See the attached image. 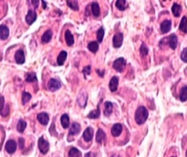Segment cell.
<instances>
[{
    "instance_id": "cell-45",
    "label": "cell",
    "mask_w": 187,
    "mask_h": 157,
    "mask_svg": "<svg viewBox=\"0 0 187 157\" xmlns=\"http://www.w3.org/2000/svg\"><path fill=\"white\" fill-rule=\"evenodd\" d=\"M111 157H120V155H113Z\"/></svg>"
},
{
    "instance_id": "cell-26",
    "label": "cell",
    "mask_w": 187,
    "mask_h": 157,
    "mask_svg": "<svg viewBox=\"0 0 187 157\" xmlns=\"http://www.w3.org/2000/svg\"><path fill=\"white\" fill-rule=\"evenodd\" d=\"M101 111L99 105L98 106V108L96 110H92L89 113L88 115V117L90 119H96L98 118L100 116Z\"/></svg>"
},
{
    "instance_id": "cell-19",
    "label": "cell",
    "mask_w": 187,
    "mask_h": 157,
    "mask_svg": "<svg viewBox=\"0 0 187 157\" xmlns=\"http://www.w3.org/2000/svg\"><path fill=\"white\" fill-rule=\"evenodd\" d=\"M171 10L175 17H179L182 10V8L180 5H178L177 3H174L171 8Z\"/></svg>"
},
{
    "instance_id": "cell-25",
    "label": "cell",
    "mask_w": 187,
    "mask_h": 157,
    "mask_svg": "<svg viewBox=\"0 0 187 157\" xmlns=\"http://www.w3.org/2000/svg\"><path fill=\"white\" fill-rule=\"evenodd\" d=\"M179 30L183 33H187V18L185 16H184L182 18L179 25Z\"/></svg>"
},
{
    "instance_id": "cell-17",
    "label": "cell",
    "mask_w": 187,
    "mask_h": 157,
    "mask_svg": "<svg viewBox=\"0 0 187 157\" xmlns=\"http://www.w3.org/2000/svg\"><path fill=\"white\" fill-rule=\"evenodd\" d=\"M65 38L66 43L68 47L72 46L75 42L74 37L72 34L71 33L70 31L67 30L66 31L65 33Z\"/></svg>"
},
{
    "instance_id": "cell-28",
    "label": "cell",
    "mask_w": 187,
    "mask_h": 157,
    "mask_svg": "<svg viewBox=\"0 0 187 157\" xmlns=\"http://www.w3.org/2000/svg\"><path fill=\"white\" fill-rule=\"evenodd\" d=\"M26 126H27L26 122L21 119L18 122V124L16 126V129L19 133H23L25 129H26Z\"/></svg>"
},
{
    "instance_id": "cell-3",
    "label": "cell",
    "mask_w": 187,
    "mask_h": 157,
    "mask_svg": "<svg viewBox=\"0 0 187 157\" xmlns=\"http://www.w3.org/2000/svg\"><path fill=\"white\" fill-rule=\"evenodd\" d=\"M38 146L41 153L43 155L47 154L49 151V143L42 136L40 138L38 141Z\"/></svg>"
},
{
    "instance_id": "cell-15",
    "label": "cell",
    "mask_w": 187,
    "mask_h": 157,
    "mask_svg": "<svg viewBox=\"0 0 187 157\" xmlns=\"http://www.w3.org/2000/svg\"><path fill=\"white\" fill-rule=\"evenodd\" d=\"M80 126L79 123L77 122L73 123L70 130H69V135H76L80 133Z\"/></svg>"
},
{
    "instance_id": "cell-34",
    "label": "cell",
    "mask_w": 187,
    "mask_h": 157,
    "mask_svg": "<svg viewBox=\"0 0 187 157\" xmlns=\"http://www.w3.org/2000/svg\"><path fill=\"white\" fill-rule=\"evenodd\" d=\"M27 82H34L37 80V76L35 73L31 72V73H28L26 74V79H25Z\"/></svg>"
},
{
    "instance_id": "cell-31",
    "label": "cell",
    "mask_w": 187,
    "mask_h": 157,
    "mask_svg": "<svg viewBox=\"0 0 187 157\" xmlns=\"http://www.w3.org/2000/svg\"><path fill=\"white\" fill-rule=\"evenodd\" d=\"M87 101V96H85V93H80V96L78 97V102L80 105L84 107L86 105Z\"/></svg>"
},
{
    "instance_id": "cell-5",
    "label": "cell",
    "mask_w": 187,
    "mask_h": 157,
    "mask_svg": "<svg viewBox=\"0 0 187 157\" xmlns=\"http://www.w3.org/2000/svg\"><path fill=\"white\" fill-rule=\"evenodd\" d=\"M48 87L51 92H55L60 89L61 87V82L58 79L52 78L49 80Z\"/></svg>"
},
{
    "instance_id": "cell-13",
    "label": "cell",
    "mask_w": 187,
    "mask_h": 157,
    "mask_svg": "<svg viewBox=\"0 0 187 157\" xmlns=\"http://www.w3.org/2000/svg\"><path fill=\"white\" fill-rule=\"evenodd\" d=\"M37 120L41 124L47 125L49 121V115L46 113H41L38 114Z\"/></svg>"
},
{
    "instance_id": "cell-8",
    "label": "cell",
    "mask_w": 187,
    "mask_h": 157,
    "mask_svg": "<svg viewBox=\"0 0 187 157\" xmlns=\"http://www.w3.org/2000/svg\"><path fill=\"white\" fill-rule=\"evenodd\" d=\"M172 23L171 20H165L160 24V30L163 33H168L171 30Z\"/></svg>"
},
{
    "instance_id": "cell-38",
    "label": "cell",
    "mask_w": 187,
    "mask_h": 157,
    "mask_svg": "<svg viewBox=\"0 0 187 157\" xmlns=\"http://www.w3.org/2000/svg\"><path fill=\"white\" fill-rule=\"evenodd\" d=\"M180 59L183 62L187 63V48L183 50L180 55Z\"/></svg>"
},
{
    "instance_id": "cell-18",
    "label": "cell",
    "mask_w": 187,
    "mask_h": 157,
    "mask_svg": "<svg viewBox=\"0 0 187 157\" xmlns=\"http://www.w3.org/2000/svg\"><path fill=\"white\" fill-rule=\"evenodd\" d=\"M67 57V53L65 51H62L59 54L57 58V64L59 66H63Z\"/></svg>"
},
{
    "instance_id": "cell-41",
    "label": "cell",
    "mask_w": 187,
    "mask_h": 157,
    "mask_svg": "<svg viewBox=\"0 0 187 157\" xmlns=\"http://www.w3.org/2000/svg\"><path fill=\"white\" fill-rule=\"evenodd\" d=\"M19 147L20 149H23L24 147V144H25V140L23 138H19Z\"/></svg>"
},
{
    "instance_id": "cell-24",
    "label": "cell",
    "mask_w": 187,
    "mask_h": 157,
    "mask_svg": "<svg viewBox=\"0 0 187 157\" xmlns=\"http://www.w3.org/2000/svg\"><path fill=\"white\" fill-rule=\"evenodd\" d=\"M91 10L93 14L95 17H98L100 15V8L99 5L97 2H93L91 3Z\"/></svg>"
},
{
    "instance_id": "cell-46",
    "label": "cell",
    "mask_w": 187,
    "mask_h": 157,
    "mask_svg": "<svg viewBox=\"0 0 187 157\" xmlns=\"http://www.w3.org/2000/svg\"><path fill=\"white\" fill-rule=\"evenodd\" d=\"M185 155H186V157H187V151H186V153H185Z\"/></svg>"
},
{
    "instance_id": "cell-16",
    "label": "cell",
    "mask_w": 187,
    "mask_h": 157,
    "mask_svg": "<svg viewBox=\"0 0 187 157\" xmlns=\"http://www.w3.org/2000/svg\"><path fill=\"white\" fill-rule=\"evenodd\" d=\"M9 29L7 26L4 25H0V39L2 40H5L9 36Z\"/></svg>"
},
{
    "instance_id": "cell-39",
    "label": "cell",
    "mask_w": 187,
    "mask_h": 157,
    "mask_svg": "<svg viewBox=\"0 0 187 157\" xmlns=\"http://www.w3.org/2000/svg\"><path fill=\"white\" fill-rule=\"evenodd\" d=\"M83 73L84 74L85 77H86L87 75H90V73H91V66H86L85 67H84L83 70Z\"/></svg>"
},
{
    "instance_id": "cell-40",
    "label": "cell",
    "mask_w": 187,
    "mask_h": 157,
    "mask_svg": "<svg viewBox=\"0 0 187 157\" xmlns=\"http://www.w3.org/2000/svg\"><path fill=\"white\" fill-rule=\"evenodd\" d=\"M5 104V98L3 96H0V112L2 111L4 108Z\"/></svg>"
},
{
    "instance_id": "cell-12",
    "label": "cell",
    "mask_w": 187,
    "mask_h": 157,
    "mask_svg": "<svg viewBox=\"0 0 187 157\" xmlns=\"http://www.w3.org/2000/svg\"><path fill=\"white\" fill-rule=\"evenodd\" d=\"M123 130V126L120 123L114 124L111 129V134L114 137H118L122 133Z\"/></svg>"
},
{
    "instance_id": "cell-47",
    "label": "cell",
    "mask_w": 187,
    "mask_h": 157,
    "mask_svg": "<svg viewBox=\"0 0 187 157\" xmlns=\"http://www.w3.org/2000/svg\"></svg>"
},
{
    "instance_id": "cell-30",
    "label": "cell",
    "mask_w": 187,
    "mask_h": 157,
    "mask_svg": "<svg viewBox=\"0 0 187 157\" xmlns=\"http://www.w3.org/2000/svg\"><path fill=\"white\" fill-rule=\"evenodd\" d=\"M81 152L77 148H71L70 150L68 152V157H80Z\"/></svg>"
},
{
    "instance_id": "cell-6",
    "label": "cell",
    "mask_w": 187,
    "mask_h": 157,
    "mask_svg": "<svg viewBox=\"0 0 187 157\" xmlns=\"http://www.w3.org/2000/svg\"><path fill=\"white\" fill-rule=\"evenodd\" d=\"M5 149L9 154L14 153L16 150V143L13 140H9L7 141Z\"/></svg>"
},
{
    "instance_id": "cell-37",
    "label": "cell",
    "mask_w": 187,
    "mask_h": 157,
    "mask_svg": "<svg viewBox=\"0 0 187 157\" xmlns=\"http://www.w3.org/2000/svg\"><path fill=\"white\" fill-rule=\"evenodd\" d=\"M140 52L141 56L142 57L145 56L146 55H147L148 54L149 50H148V48L147 47V45L145 43H142V44L141 45Z\"/></svg>"
},
{
    "instance_id": "cell-27",
    "label": "cell",
    "mask_w": 187,
    "mask_h": 157,
    "mask_svg": "<svg viewBox=\"0 0 187 157\" xmlns=\"http://www.w3.org/2000/svg\"><path fill=\"white\" fill-rule=\"evenodd\" d=\"M180 99L181 101L185 102L187 100V86L185 85L182 87L179 95Z\"/></svg>"
},
{
    "instance_id": "cell-11",
    "label": "cell",
    "mask_w": 187,
    "mask_h": 157,
    "mask_svg": "<svg viewBox=\"0 0 187 157\" xmlns=\"http://www.w3.org/2000/svg\"><path fill=\"white\" fill-rule=\"evenodd\" d=\"M14 57H15V60L16 63L19 64H24V62L25 61L24 52L23 50H22L21 49L18 50L16 52Z\"/></svg>"
},
{
    "instance_id": "cell-43",
    "label": "cell",
    "mask_w": 187,
    "mask_h": 157,
    "mask_svg": "<svg viewBox=\"0 0 187 157\" xmlns=\"http://www.w3.org/2000/svg\"><path fill=\"white\" fill-rule=\"evenodd\" d=\"M32 3H33V6H35L36 8V7H37L38 6L39 1H32Z\"/></svg>"
},
{
    "instance_id": "cell-7",
    "label": "cell",
    "mask_w": 187,
    "mask_h": 157,
    "mask_svg": "<svg viewBox=\"0 0 187 157\" xmlns=\"http://www.w3.org/2000/svg\"><path fill=\"white\" fill-rule=\"evenodd\" d=\"M167 38V43L169 45V47L172 50H175L177 47L178 38L175 33L171 34L169 35Z\"/></svg>"
},
{
    "instance_id": "cell-42",
    "label": "cell",
    "mask_w": 187,
    "mask_h": 157,
    "mask_svg": "<svg viewBox=\"0 0 187 157\" xmlns=\"http://www.w3.org/2000/svg\"><path fill=\"white\" fill-rule=\"evenodd\" d=\"M84 157H95V155L94 153L90 152L87 153L84 155Z\"/></svg>"
},
{
    "instance_id": "cell-10",
    "label": "cell",
    "mask_w": 187,
    "mask_h": 157,
    "mask_svg": "<svg viewBox=\"0 0 187 157\" xmlns=\"http://www.w3.org/2000/svg\"><path fill=\"white\" fill-rule=\"evenodd\" d=\"M36 19H37L36 13L33 10H29L25 18L26 23L30 25L36 21Z\"/></svg>"
},
{
    "instance_id": "cell-22",
    "label": "cell",
    "mask_w": 187,
    "mask_h": 157,
    "mask_svg": "<svg viewBox=\"0 0 187 157\" xmlns=\"http://www.w3.org/2000/svg\"><path fill=\"white\" fill-rule=\"evenodd\" d=\"M104 105H105V109H104V111H103L104 115H105L106 116L108 117L112 113V103L110 101H106Z\"/></svg>"
},
{
    "instance_id": "cell-1",
    "label": "cell",
    "mask_w": 187,
    "mask_h": 157,
    "mask_svg": "<svg viewBox=\"0 0 187 157\" xmlns=\"http://www.w3.org/2000/svg\"><path fill=\"white\" fill-rule=\"evenodd\" d=\"M148 111L147 109L143 106H139L136 111L135 119V121L139 125L144 124L147 120Z\"/></svg>"
},
{
    "instance_id": "cell-33",
    "label": "cell",
    "mask_w": 187,
    "mask_h": 157,
    "mask_svg": "<svg viewBox=\"0 0 187 157\" xmlns=\"http://www.w3.org/2000/svg\"><path fill=\"white\" fill-rule=\"evenodd\" d=\"M125 0H118L115 3V6L120 10H124L127 7Z\"/></svg>"
},
{
    "instance_id": "cell-23",
    "label": "cell",
    "mask_w": 187,
    "mask_h": 157,
    "mask_svg": "<svg viewBox=\"0 0 187 157\" xmlns=\"http://www.w3.org/2000/svg\"><path fill=\"white\" fill-rule=\"evenodd\" d=\"M61 125L64 129L67 128L70 126V118L66 114L62 115L60 119Z\"/></svg>"
},
{
    "instance_id": "cell-35",
    "label": "cell",
    "mask_w": 187,
    "mask_h": 157,
    "mask_svg": "<svg viewBox=\"0 0 187 157\" xmlns=\"http://www.w3.org/2000/svg\"><path fill=\"white\" fill-rule=\"evenodd\" d=\"M105 35V31L102 27H101L97 32V39L99 43H101L103 40V37Z\"/></svg>"
},
{
    "instance_id": "cell-21",
    "label": "cell",
    "mask_w": 187,
    "mask_h": 157,
    "mask_svg": "<svg viewBox=\"0 0 187 157\" xmlns=\"http://www.w3.org/2000/svg\"><path fill=\"white\" fill-rule=\"evenodd\" d=\"M53 36V32L51 30H48L45 32L43 35H42L41 40L43 43H47L49 42Z\"/></svg>"
},
{
    "instance_id": "cell-20",
    "label": "cell",
    "mask_w": 187,
    "mask_h": 157,
    "mask_svg": "<svg viewBox=\"0 0 187 157\" xmlns=\"http://www.w3.org/2000/svg\"><path fill=\"white\" fill-rule=\"evenodd\" d=\"M106 138V133L103 130L99 128L96 133V141L98 143H101Z\"/></svg>"
},
{
    "instance_id": "cell-44",
    "label": "cell",
    "mask_w": 187,
    "mask_h": 157,
    "mask_svg": "<svg viewBox=\"0 0 187 157\" xmlns=\"http://www.w3.org/2000/svg\"><path fill=\"white\" fill-rule=\"evenodd\" d=\"M42 4H43V8H44V9H46V8H47V3L45 1H42Z\"/></svg>"
},
{
    "instance_id": "cell-36",
    "label": "cell",
    "mask_w": 187,
    "mask_h": 157,
    "mask_svg": "<svg viewBox=\"0 0 187 157\" xmlns=\"http://www.w3.org/2000/svg\"><path fill=\"white\" fill-rule=\"evenodd\" d=\"M31 97H32L31 95L29 93L26 92H24L22 94V102L23 105H25L27 103H28V101H30Z\"/></svg>"
},
{
    "instance_id": "cell-29",
    "label": "cell",
    "mask_w": 187,
    "mask_h": 157,
    "mask_svg": "<svg viewBox=\"0 0 187 157\" xmlns=\"http://www.w3.org/2000/svg\"><path fill=\"white\" fill-rule=\"evenodd\" d=\"M88 49L89 51L93 53H95L98 50V43L96 42L95 41L89 43L88 45Z\"/></svg>"
},
{
    "instance_id": "cell-32",
    "label": "cell",
    "mask_w": 187,
    "mask_h": 157,
    "mask_svg": "<svg viewBox=\"0 0 187 157\" xmlns=\"http://www.w3.org/2000/svg\"><path fill=\"white\" fill-rule=\"evenodd\" d=\"M67 5L68 7H70L72 10H74L75 11H77L79 10V5L77 1H75V0L67 1Z\"/></svg>"
},
{
    "instance_id": "cell-9",
    "label": "cell",
    "mask_w": 187,
    "mask_h": 157,
    "mask_svg": "<svg viewBox=\"0 0 187 157\" xmlns=\"http://www.w3.org/2000/svg\"><path fill=\"white\" fill-rule=\"evenodd\" d=\"M94 136V129L92 127H89L86 128L83 134V137L86 142H89L93 139Z\"/></svg>"
},
{
    "instance_id": "cell-2",
    "label": "cell",
    "mask_w": 187,
    "mask_h": 157,
    "mask_svg": "<svg viewBox=\"0 0 187 157\" xmlns=\"http://www.w3.org/2000/svg\"><path fill=\"white\" fill-rule=\"evenodd\" d=\"M126 62L123 57H120L115 60L113 64V68L118 72L122 73L126 66Z\"/></svg>"
},
{
    "instance_id": "cell-14",
    "label": "cell",
    "mask_w": 187,
    "mask_h": 157,
    "mask_svg": "<svg viewBox=\"0 0 187 157\" xmlns=\"http://www.w3.org/2000/svg\"><path fill=\"white\" fill-rule=\"evenodd\" d=\"M118 83H119L118 77L115 76H113L112 79L110 80V84H109L110 91L112 92L116 91L118 89Z\"/></svg>"
},
{
    "instance_id": "cell-4",
    "label": "cell",
    "mask_w": 187,
    "mask_h": 157,
    "mask_svg": "<svg viewBox=\"0 0 187 157\" xmlns=\"http://www.w3.org/2000/svg\"><path fill=\"white\" fill-rule=\"evenodd\" d=\"M124 39L123 33L120 32L115 33L113 38V45L115 48H119L122 46Z\"/></svg>"
}]
</instances>
